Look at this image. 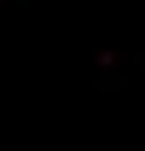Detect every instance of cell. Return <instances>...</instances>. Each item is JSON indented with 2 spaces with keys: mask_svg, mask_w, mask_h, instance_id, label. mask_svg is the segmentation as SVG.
I'll return each instance as SVG.
<instances>
[]
</instances>
